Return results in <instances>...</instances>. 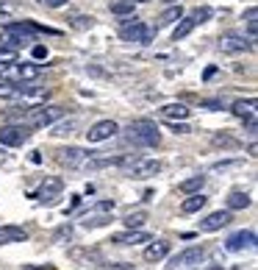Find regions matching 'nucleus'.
Segmentation results:
<instances>
[{
  "mask_svg": "<svg viewBox=\"0 0 258 270\" xmlns=\"http://www.w3.org/2000/svg\"><path fill=\"white\" fill-rule=\"evenodd\" d=\"M203 184H206V175H192V178H183L178 184L180 192H186V195H192V192H200Z\"/></svg>",
  "mask_w": 258,
  "mask_h": 270,
  "instance_id": "obj_26",
  "label": "nucleus"
},
{
  "mask_svg": "<svg viewBox=\"0 0 258 270\" xmlns=\"http://www.w3.org/2000/svg\"><path fill=\"white\" fill-rule=\"evenodd\" d=\"M72 239V226H58L53 234V243H69Z\"/></svg>",
  "mask_w": 258,
  "mask_h": 270,
  "instance_id": "obj_34",
  "label": "nucleus"
},
{
  "mask_svg": "<svg viewBox=\"0 0 258 270\" xmlns=\"http://www.w3.org/2000/svg\"><path fill=\"white\" fill-rule=\"evenodd\" d=\"M31 162H33V164H42V154H39V151H33V154H31Z\"/></svg>",
  "mask_w": 258,
  "mask_h": 270,
  "instance_id": "obj_44",
  "label": "nucleus"
},
{
  "mask_svg": "<svg viewBox=\"0 0 258 270\" xmlns=\"http://www.w3.org/2000/svg\"><path fill=\"white\" fill-rule=\"evenodd\" d=\"M128 175H133V178H150V175H158L161 173V162L158 159H144V156H136L131 164L125 167Z\"/></svg>",
  "mask_w": 258,
  "mask_h": 270,
  "instance_id": "obj_10",
  "label": "nucleus"
},
{
  "mask_svg": "<svg viewBox=\"0 0 258 270\" xmlns=\"http://www.w3.org/2000/svg\"><path fill=\"white\" fill-rule=\"evenodd\" d=\"M211 14H214V11H211V6H200V9L192 11V17L197 20V25H203L206 20H211Z\"/></svg>",
  "mask_w": 258,
  "mask_h": 270,
  "instance_id": "obj_35",
  "label": "nucleus"
},
{
  "mask_svg": "<svg viewBox=\"0 0 258 270\" xmlns=\"http://www.w3.org/2000/svg\"><path fill=\"white\" fill-rule=\"evenodd\" d=\"M253 42L255 39L244 37V34H236V31H228L219 37V50L222 53H244V50H253Z\"/></svg>",
  "mask_w": 258,
  "mask_h": 270,
  "instance_id": "obj_9",
  "label": "nucleus"
},
{
  "mask_svg": "<svg viewBox=\"0 0 258 270\" xmlns=\"http://www.w3.org/2000/svg\"><path fill=\"white\" fill-rule=\"evenodd\" d=\"M255 248V234L253 231H236L225 239V251L239 254V251H253Z\"/></svg>",
  "mask_w": 258,
  "mask_h": 270,
  "instance_id": "obj_13",
  "label": "nucleus"
},
{
  "mask_svg": "<svg viewBox=\"0 0 258 270\" xmlns=\"http://www.w3.org/2000/svg\"><path fill=\"white\" fill-rule=\"evenodd\" d=\"M195 28H197V20H195V17H180V20H178V25H175V31H172V39H175V42H180V39H186V37H189V34L192 31H195Z\"/></svg>",
  "mask_w": 258,
  "mask_h": 270,
  "instance_id": "obj_21",
  "label": "nucleus"
},
{
  "mask_svg": "<svg viewBox=\"0 0 258 270\" xmlns=\"http://www.w3.org/2000/svg\"><path fill=\"white\" fill-rule=\"evenodd\" d=\"M42 75V64L33 62H9L0 70V81H9V84H25V81H36Z\"/></svg>",
  "mask_w": 258,
  "mask_h": 270,
  "instance_id": "obj_2",
  "label": "nucleus"
},
{
  "mask_svg": "<svg viewBox=\"0 0 258 270\" xmlns=\"http://www.w3.org/2000/svg\"><path fill=\"white\" fill-rule=\"evenodd\" d=\"M208 256V248L206 245H195V248H186L180 251V254H175L172 259H169L167 270H186V267H200L203 262H206Z\"/></svg>",
  "mask_w": 258,
  "mask_h": 270,
  "instance_id": "obj_6",
  "label": "nucleus"
},
{
  "mask_svg": "<svg viewBox=\"0 0 258 270\" xmlns=\"http://www.w3.org/2000/svg\"><path fill=\"white\" fill-rule=\"evenodd\" d=\"M61 190H64V181L53 175V178H45L42 181V187H39L31 198H36L39 203H45V206H56L58 198H61Z\"/></svg>",
  "mask_w": 258,
  "mask_h": 270,
  "instance_id": "obj_8",
  "label": "nucleus"
},
{
  "mask_svg": "<svg viewBox=\"0 0 258 270\" xmlns=\"http://www.w3.org/2000/svg\"><path fill=\"white\" fill-rule=\"evenodd\" d=\"M206 203H208V198L203 195V192H192V198H186V201L180 203V212H183V215H195V212H200Z\"/></svg>",
  "mask_w": 258,
  "mask_h": 270,
  "instance_id": "obj_22",
  "label": "nucleus"
},
{
  "mask_svg": "<svg viewBox=\"0 0 258 270\" xmlns=\"http://www.w3.org/2000/svg\"><path fill=\"white\" fill-rule=\"evenodd\" d=\"M39 6H45V9H61V6H67L69 0H36Z\"/></svg>",
  "mask_w": 258,
  "mask_h": 270,
  "instance_id": "obj_38",
  "label": "nucleus"
},
{
  "mask_svg": "<svg viewBox=\"0 0 258 270\" xmlns=\"http://www.w3.org/2000/svg\"><path fill=\"white\" fill-rule=\"evenodd\" d=\"M133 3H150V0H133Z\"/></svg>",
  "mask_w": 258,
  "mask_h": 270,
  "instance_id": "obj_48",
  "label": "nucleus"
},
{
  "mask_svg": "<svg viewBox=\"0 0 258 270\" xmlns=\"http://www.w3.org/2000/svg\"><path fill=\"white\" fill-rule=\"evenodd\" d=\"M117 131H120V126H117L114 120H100L86 131V139H89V142H105V139L117 137Z\"/></svg>",
  "mask_w": 258,
  "mask_h": 270,
  "instance_id": "obj_12",
  "label": "nucleus"
},
{
  "mask_svg": "<svg viewBox=\"0 0 258 270\" xmlns=\"http://www.w3.org/2000/svg\"><path fill=\"white\" fill-rule=\"evenodd\" d=\"M64 117V109L61 106H28L25 117H22V123H25L31 131H36V128H48L53 126L56 120H61Z\"/></svg>",
  "mask_w": 258,
  "mask_h": 270,
  "instance_id": "obj_4",
  "label": "nucleus"
},
{
  "mask_svg": "<svg viewBox=\"0 0 258 270\" xmlns=\"http://www.w3.org/2000/svg\"><path fill=\"white\" fill-rule=\"evenodd\" d=\"M180 17H183V9H180L178 3H172V6H169V9L161 14V17H158V25H156V31H158V28H167V25H175V22H178Z\"/></svg>",
  "mask_w": 258,
  "mask_h": 270,
  "instance_id": "obj_24",
  "label": "nucleus"
},
{
  "mask_svg": "<svg viewBox=\"0 0 258 270\" xmlns=\"http://www.w3.org/2000/svg\"><path fill=\"white\" fill-rule=\"evenodd\" d=\"M244 25H247V37L255 39V34H258V11H255V6H250V9L244 11Z\"/></svg>",
  "mask_w": 258,
  "mask_h": 270,
  "instance_id": "obj_28",
  "label": "nucleus"
},
{
  "mask_svg": "<svg viewBox=\"0 0 258 270\" xmlns=\"http://www.w3.org/2000/svg\"><path fill=\"white\" fill-rule=\"evenodd\" d=\"M31 139V128L25 123H3L0 126V145H9V148H20Z\"/></svg>",
  "mask_w": 258,
  "mask_h": 270,
  "instance_id": "obj_7",
  "label": "nucleus"
},
{
  "mask_svg": "<svg viewBox=\"0 0 258 270\" xmlns=\"http://www.w3.org/2000/svg\"><path fill=\"white\" fill-rule=\"evenodd\" d=\"M164 3H169V6H172V3H178V0H164Z\"/></svg>",
  "mask_w": 258,
  "mask_h": 270,
  "instance_id": "obj_47",
  "label": "nucleus"
},
{
  "mask_svg": "<svg viewBox=\"0 0 258 270\" xmlns=\"http://www.w3.org/2000/svg\"><path fill=\"white\" fill-rule=\"evenodd\" d=\"M158 114H161L164 120H186V117L192 114V109L183 106V103H167V106L158 109Z\"/></svg>",
  "mask_w": 258,
  "mask_h": 270,
  "instance_id": "obj_19",
  "label": "nucleus"
},
{
  "mask_svg": "<svg viewBox=\"0 0 258 270\" xmlns=\"http://www.w3.org/2000/svg\"><path fill=\"white\" fill-rule=\"evenodd\" d=\"M86 159H89V154H86L84 148H78V145H67V148L56 151V162L61 164V167H69V170L81 167Z\"/></svg>",
  "mask_w": 258,
  "mask_h": 270,
  "instance_id": "obj_11",
  "label": "nucleus"
},
{
  "mask_svg": "<svg viewBox=\"0 0 258 270\" xmlns=\"http://www.w3.org/2000/svg\"><path fill=\"white\" fill-rule=\"evenodd\" d=\"M33 37H36V31L31 28V22H28V20H22V22H6L3 34H0V45H3V48L17 50L20 45L33 42Z\"/></svg>",
  "mask_w": 258,
  "mask_h": 270,
  "instance_id": "obj_3",
  "label": "nucleus"
},
{
  "mask_svg": "<svg viewBox=\"0 0 258 270\" xmlns=\"http://www.w3.org/2000/svg\"><path fill=\"white\" fill-rule=\"evenodd\" d=\"M133 0H114L111 3V14H120V17H131L133 14Z\"/></svg>",
  "mask_w": 258,
  "mask_h": 270,
  "instance_id": "obj_30",
  "label": "nucleus"
},
{
  "mask_svg": "<svg viewBox=\"0 0 258 270\" xmlns=\"http://www.w3.org/2000/svg\"><path fill=\"white\" fill-rule=\"evenodd\" d=\"M200 106L208 111H216V109H222V101H200Z\"/></svg>",
  "mask_w": 258,
  "mask_h": 270,
  "instance_id": "obj_39",
  "label": "nucleus"
},
{
  "mask_svg": "<svg viewBox=\"0 0 258 270\" xmlns=\"http://www.w3.org/2000/svg\"><path fill=\"white\" fill-rule=\"evenodd\" d=\"M75 126H78L75 120H67V123H58V120H56V126H53L50 134H56V137H64V134H72Z\"/></svg>",
  "mask_w": 258,
  "mask_h": 270,
  "instance_id": "obj_33",
  "label": "nucleus"
},
{
  "mask_svg": "<svg viewBox=\"0 0 258 270\" xmlns=\"http://www.w3.org/2000/svg\"><path fill=\"white\" fill-rule=\"evenodd\" d=\"M33 58H48V48L45 45H33Z\"/></svg>",
  "mask_w": 258,
  "mask_h": 270,
  "instance_id": "obj_40",
  "label": "nucleus"
},
{
  "mask_svg": "<svg viewBox=\"0 0 258 270\" xmlns=\"http://www.w3.org/2000/svg\"><path fill=\"white\" fill-rule=\"evenodd\" d=\"M69 25L78 28V31H86V28L95 25V17H86V14H75L72 20H69Z\"/></svg>",
  "mask_w": 258,
  "mask_h": 270,
  "instance_id": "obj_32",
  "label": "nucleus"
},
{
  "mask_svg": "<svg viewBox=\"0 0 258 270\" xmlns=\"http://www.w3.org/2000/svg\"><path fill=\"white\" fill-rule=\"evenodd\" d=\"M255 106H258L255 98H244V101H236V103H233L231 111H233L236 117H242V120H244L247 114H253V111H255Z\"/></svg>",
  "mask_w": 258,
  "mask_h": 270,
  "instance_id": "obj_25",
  "label": "nucleus"
},
{
  "mask_svg": "<svg viewBox=\"0 0 258 270\" xmlns=\"http://www.w3.org/2000/svg\"><path fill=\"white\" fill-rule=\"evenodd\" d=\"M78 203H81V198H78V195H72V201H69L67 212H72V209H75V206H78Z\"/></svg>",
  "mask_w": 258,
  "mask_h": 270,
  "instance_id": "obj_43",
  "label": "nucleus"
},
{
  "mask_svg": "<svg viewBox=\"0 0 258 270\" xmlns=\"http://www.w3.org/2000/svg\"><path fill=\"white\" fill-rule=\"evenodd\" d=\"M211 145H214V148H222V151H239L242 148V142H239L236 137H231V134H214V137H211Z\"/></svg>",
  "mask_w": 258,
  "mask_h": 270,
  "instance_id": "obj_23",
  "label": "nucleus"
},
{
  "mask_svg": "<svg viewBox=\"0 0 258 270\" xmlns=\"http://www.w3.org/2000/svg\"><path fill=\"white\" fill-rule=\"evenodd\" d=\"M208 270H225V267H219V265H211Z\"/></svg>",
  "mask_w": 258,
  "mask_h": 270,
  "instance_id": "obj_46",
  "label": "nucleus"
},
{
  "mask_svg": "<svg viewBox=\"0 0 258 270\" xmlns=\"http://www.w3.org/2000/svg\"><path fill=\"white\" fill-rule=\"evenodd\" d=\"M6 22H11V17L6 14V11H0V25H6Z\"/></svg>",
  "mask_w": 258,
  "mask_h": 270,
  "instance_id": "obj_45",
  "label": "nucleus"
},
{
  "mask_svg": "<svg viewBox=\"0 0 258 270\" xmlns=\"http://www.w3.org/2000/svg\"><path fill=\"white\" fill-rule=\"evenodd\" d=\"M167 123H169V131L172 134H189L192 131V128L186 126V120H167Z\"/></svg>",
  "mask_w": 258,
  "mask_h": 270,
  "instance_id": "obj_36",
  "label": "nucleus"
},
{
  "mask_svg": "<svg viewBox=\"0 0 258 270\" xmlns=\"http://www.w3.org/2000/svg\"><path fill=\"white\" fill-rule=\"evenodd\" d=\"M20 98H25V84L0 81V101H20Z\"/></svg>",
  "mask_w": 258,
  "mask_h": 270,
  "instance_id": "obj_20",
  "label": "nucleus"
},
{
  "mask_svg": "<svg viewBox=\"0 0 258 270\" xmlns=\"http://www.w3.org/2000/svg\"><path fill=\"white\" fill-rule=\"evenodd\" d=\"M250 203H253V198L247 195V192L242 190H233L231 195L225 198V209H231V212H242V209H247Z\"/></svg>",
  "mask_w": 258,
  "mask_h": 270,
  "instance_id": "obj_18",
  "label": "nucleus"
},
{
  "mask_svg": "<svg viewBox=\"0 0 258 270\" xmlns=\"http://www.w3.org/2000/svg\"><path fill=\"white\" fill-rule=\"evenodd\" d=\"M144 220H148V212H128L125 217H122V223H125V228H142L144 226Z\"/></svg>",
  "mask_w": 258,
  "mask_h": 270,
  "instance_id": "obj_29",
  "label": "nucleus"
},
{
  "mask_svg": "<svg viewBox=\"0 0 258 270\" xmlns=\"http://www.w3.org/2000/svg\"><path fill=\"white\" fill-rule=\"evenodd\" d=\"M169 254V243L167 239H150V245L144 248V259L148 262H161Z\"/></svg>",
  "mask_w": 258,
  "mask_h": 270,
  "instance_id": "obj_17",
  "label": "nucleus"
},
{
  "mask_svg": "<svg viewBox=\"0 0 258 270\" xmlns=\"http://www.w3.org/2000/svg\"><path fill=\"white\" fill-rule=\"evenodd\" d=\"M14 58H17V50L3 48V45H0V64H9V62H14Z\"/></svg>",
  "mask_w": 258,
  "mask_h": 270,
  "instance_id": "obj_37",
  "label": "nucleus"
},
{
  "mask_svg": "<svg viewBox=\"0 0 258 270\" xmlns=\"http://www.w3.org/2000/svg\"><path fill=\"white\" fill-rule=\"evenodd\" d=\"M25 239H28V228H22V226H0V245L25 243Z\"/></svg>",
  "mask_w": 258,
  "mask_h": 270,
  "instance_id": "obj_16",
  "label": "nucleus"
},
{
  "mask_svg": "<svg viewBox=\"0 0 258 270\" xmlns=\"http://www.w3.org/2000/svg\"><path fill=\"white\" fill-rule=\"evenodd\" d=\"M114 206H117V203L111 201V198H108V201H97L86 215H111V212H114Z\"/></svg>",
  "mask_w": 258,
  "mask_h": 270,
  "instance_id": "obj_31",
  "label": "nucleus"
},
{
  "mask_svg": "<svg viewBox=\"0 0 258 270\" xmlns=\"http://www.w3.org/2000/svg\"><path fill=\"white\" fill-rule=\"evenodd\" d=\"M50 270H53V267H50Z\"/></svg>",
  "mask_w": 258,
  "mask_h": 270,
  "instance_id": "obj_49",
  "label": "nucleus"
},
{
  "mask_svg": "<svg viewBox=\"0 0 258 270\" xmlns=\"http://www.w3.org/2000/svg\"><path fill=\"white\" fill-rule=\"evenodd\" d=\"M214 75H216V67L211 64V67H206V73H203V81H211Z\"/></svg>",
  "mask_w": 258,
  "mask_h": 270,
  "instance_id": "obj_42",
  "label": "nucleus"
},
{
  "mask_svg": "<svg viewBox=\"0 0 258 270\" xmlns=\"http://www.w3.org/2000/svg\"><path fill=\"white\" fill-rule=\"evenodd\" d=\"M125 142L133 148H158L161 134H158V126L153 120H133L125 128Z\"/></svg>",
  "mask_w": 258,
  "mask_h": 270,
  "instance_id": "obj_1",
  "label": "nucleus"
},
{
  "mask_svg": "<svg viewBox=\"0 0 258 270\" xmlns=\"http://www.w3.org/2000/svg\"><path fill=\"white\" fill-rule=\"evenodd\" d=\"M108 223H111V215H84L81 228H100V226H108Z\"/></svg>",
  "mask_w": 258,
  "mask_h": 270,
  "instance_id": "obj_27",
  "label": "nucleus"
},
{
  "mask_svg": "<svg viewBox=\"0 0 258 270\" xmlns=\"http://www.w3.org/2000/svg\"><path fill=\"white\" fill-rule=\"evenodd\" d=\"M244 120H247V123H244V126H247V131H250V134H255V111H253V114H247Z\"/></svg>",
  "mask_w": 258,
  "mask_h": 270,
  "instance_id": "obj_41",
  "label": "nucleus"
},
{
  "mask_svg": "<svg viewBox=\"0 0 258 270\" xmlns=\"http://www.w3.org/2000/svg\"><path fill=\"white\" fill-rule=\"evenodd\" d=\"M120 37L125 39V42H136V45H150L153 42V37H156V31L153 28H148L142 20H139L136 14H131L125 22H122V28H120Z\"/></svg>",
  "mask_w": 258,
  "mask_h": 270,
  "instance_id": "obj_5",
  "label": "nucleus"
},
{
  "mask_svg": "<svg viewBox=\"0 0 258 270\" xmlns=\"http://www.w3.org/2000/svg\"><path fill=\"white\" fill-rule=\"evenodd\" d=\"M231 220H233V212H231V209H219V212H211L206 220H200V231H219V228H225Z\"/></svg>",
  "mask_w": 258,
  "mask_h": 270,
  "instance_id": "obj_14",
  "label": "nucleus"
},
{
  "mask_svg": "<svg viewBox=\"0 0 258 270\" xmlns=\"http://www.w3.org/2000/svg\"><path fill=\"white\" fill-rule=\"evenodd\" d=\"M111 243H117V245H139V243H150V234L142 231V228H128V231H122V234H114Z\"/></svg>",
  "mask_w": 258,
  "mask_h": 270,
  "instance_id": "obj_15",
  "label": "nucleus"
}]
</instances>
